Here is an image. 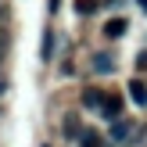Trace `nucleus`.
I'll list each match as a JSON object with an SVG mask.
<instances>
[{
	"mask_svg": "<svg viewBox=\"0 0 147 147\" xmlns=\"http://www.w3.org/2000/svg\"><path fill=\"white\" fill-rule=\"evenodd\" d=\"M76 11L79 14H93L97 11V0H76Z\"/></svg>",
	"mask_w": 147,
	"mask_h": 147,
	"instance_id": "nucleus-9",
	"label": "nucleus"
},
{
	"mask_svg": "<svg viewBox=\"0 0 147 147\" xmlns=\"http://www.w3.org/2000/svg\"><path fill=\"white\" fill-rule=\"evenodd\" d=\"M57 7H61V0H47V11L50 14H57Z\"/></svg>",
	"mask_w": 147,
	"mask_h": 147,
	"instance_id": "nucleus-11",
	"label": "nucleus"
},
{
	"mask_svg": "<svg viewBox=\"0 0 147 147\" xmlns=\"http://www.w3.org/2000/svg\"><path fill=\"white\" fill-rule=\"evenodd\" d=\"M100 115L115 122V119L122 115V97H115V93H108V97H104V104H100Z\"/></svg>",
	"mask_w": 147,
	"mask_h": 147,
	"instance_id": "nucleus-4",
	"label": "nucleus"
},
{
	"mask_svg": "<svg viewBox=\"0 0 147 147\" xmlns=\"http://www.w3.org/2000/svg\"><path fill=\"white\" fill-rule=\"evenodd\" d=\"M140 7H144V11H147V0H140Z\"/></svg>",
	"mask_w": 147,
	"mask_h": 147,
	"instance_id": "nucleus-12",
	"label": "nucleus"
},
{
	"mask_svg": "<svg viewBox=\"0 0 147 147\" xmlns=\"http://www.w3.org/2000/svg\"><path fill=\"white\" fill-rule=\"evenodd\" d=\"M136 68H140V72H147V50H144L140 57H136Z\"/></svg>",
	"mask_w": 147,
	"mask_h": 147,
	"instance_id": "nucleus-10",
	"label": "nucleus"
},
{
	"mask_svg": "<svg viewBox=\"0 0 147 147\" xmlns=\"http://www.w3.org/2000/svg\"><path fill=\"white\" fill-rule=\"evenodd\" d=\"M129 97H133V104H147V83H140V79H129Z\"/></svg>",
	"mask_w": 147,
	"mask_h": 147,
	"instance_id": "nucleus-6",
	"label": "nucleus"
},
{
	"mask_svg": "<svg viewBox=\"0 0 147 147\" xmlns=\"http://www.w3.org/2000/svg\"><path fill=\"white\" fill-rule=\"evenodd\" d=\"M93 72H97V76H111L115 72V54L111 50H97V54H93Z\"/></svg>",
	"mask_w": 147,
	"mask_h": 147,
	"instance_id": "nucleus-1",
	"label": "nucleus"
},
{
	"mask_svg": "<svg viewBox=\"0 0 147 147\" xmlns=\"http://www.w3.org/2000/svg\"><path fill=\"white\" fill-rule=\"evenodd\" d=\"M104 97H108V93H100V90H83V104L90 108V111H100Z\"/></svg>",
	"mask_w": 147,
	"mask_h": 147,
	"instance_id": "nucleus-7",
	"label": "nucleus"
},
{
	"mask_svg": "<svg viewBox=\"0 0 147 147\" xmlns=\"http://www.w3.org/2000/svg\"><path fill=\"white\" fill-rule=\"evenodd\" d=\"M54 50H57V32H54V29H47V32H43V43H40V57H43V61H50Z\"/></svg>",
	"mask_w": 147,
	"mask_h": 147,
	"instance_id": "nucleus-5",
	"label": "nucleus"
},
{
	"mask_svg": "<svg viewBox=\"0 0 147 147\" xmlns=\"http://www.w3.org/2000/svg\"><path fill=\"white\" fill-rule=\"evenodd\" d=\"M133 129H136L133 122H126V119H115V122H111V140H115V144H126V140H133Z\"/></svg>",
	"mask_w": 147,
	"mask_h": 147,
	"instance_id": "nucleus-2",
	"label": "nucleus"
},
{
	"mask_svg": "<svg viewBox=\"0 0 147 147\" xmlns=\"http://www.w3.org/2000/svg\"><path fill=\"white\" fill-rule=\"evenodd\" d=\"M126 29H129V22L122 18V14H115V18H108V22H104V36H108V40H119V36H126Z\"/></svg>",
	"mask_w": 147,
	"mask_h": 147,
	"instance_id": "nucleus-3",
	"label": "nucleus"
},
{
	"mask_svg": "<svg viewBox=\"0 0 147 147\" xmlns=\"http://www.w3.org/2000/svg\"><path fill=\"white\" fill-rule=\"evenodd\" d=\"M43 147H50V144H43Z\"/></svg>",
	"mask_w": 147,
	"mask_h": 147,
	"instance_id": "nucleus-13",
	"label": "nucleus"
},
{
	"mask_svg": "<svg viewBox=\"0 0 147 147\" xmlns=\"http://www.w3.org/2000/svg\"><path fill=\"white\" fill-rule=\"evenodd\" d=\"M79 144H83V147H100V136L93 133V129H83V136H79Z\"/></svg>",
	"mask_w": 147,
	"mask_h": 147,
	"instance_id": "nucleus-8",
	"label": "nucleus"
}]
</instances>
